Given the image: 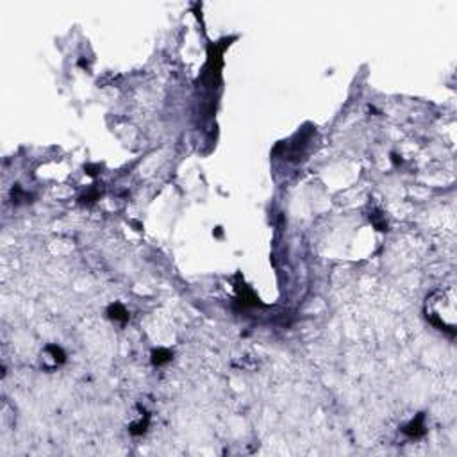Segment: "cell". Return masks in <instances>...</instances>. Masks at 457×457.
I'll return each instance as SVG.
<instances>
[{"label":"cell","instance_id":"obj_1","mask_svg":"<svg viewBox=\"0 0 457 457\" xmlns=\"http://www.w3.org/2000/svg\"><path fill=\"white\" fill-rule=\"evenodd\" d=\"M230 45V40H225L222 42V45L215 43V45L209 46L207 50V64L206 70H204V75H202V83L206 84L207 88H216V84L220 83V73H222V66H224V50Z\"/></svg>","mask_w":457,"mask_h":457},{"label":"cell","instance_id":"obj_9","mask_svg":"<svg viewBox=\"0 0 457 457\" xmlns=\"http://www.w3.org/2000/svg\"><path fill=\"white\" fill-rule=\"evenodd\" d=\"M370 220H371V224H373V227L377 228V230H380V232L388 230V222H386V218L380 215V213H373V215H370Z\"/></svg>","mask_w":457,"mask_h":457},{"label":"cell","instance_id":"obj_11","mask_svg":"<svg viewBox=\"0 0 457 457\" xmlns=\"http://www.w3.org/2000/svg\"><path fill=\"white\" fill-rule=\"evenodd\" d=\"M84 170H86L88 175H91V177H95L98 172H100V165H86L84 166Z\"/></svg>","mask_w":457,"mask_h":457},{"label":"cell","instance_id":"obj_2","mask_svg":"<svg viewBox=\"0 0 457 457\" xmlns=\"http://www.w3.org/2000/svg\"><path fill=\"white\" fill-rule=\"evenodd\" d=\"M238 280H239V277H238ZM236 289H238V298H236V306H238V309L245 311V309H250V307L261 306L259 298L254 295V291H252L245 282L239 280L238 286H236Z\"/></svg>","mask_w":457,"mask_h":457},{"label":"cell","instance_id":"obj_7","mask_svg":"<svg viewBox=\"0 0 457 457\" xmlns=\"http://www.w3.org/2000/svg\"><path fill=\"white\" fill-rule=\"evenodd\" d=\"M172 357H174V354L170 352L168 348H157V350L152 352V365L163 366V365H166V363L172 361Z\"/></svg>","mask_w":457,"mask_h":457},{"label":"cell","instance_id":"obj_5","mask_svg":"<svg viewBox=\"0 0 457 457\" xmlns=\"http://www.w3.org/2000/svg\"><path fill=\"white\" fill-rule=\"evenodd\" d=\"M148 423H150V414H148V412H143V416L139 420L129 425V432L133 436H143L146 432V429H148Z\"/></svg>","mask_w":457,"mask_h":457},{"label":"cell","instance_id":"obj_10","mask_svg":"<svg viewBox=\"0 0 457 457\" xmlns=\"http://www.w3.org/2000/svg\"><path fill=\"white\" fill-rule=\"evenodd\" d=\"M98 198H100V191H98L96 187H93V189H90L84 197H81V204H93V202H96Z\"/></svg>","mask_w":457,"mask_h":457},{"label":"cell","instance_id":"obj_12","mask_svg":"<svg viewBox=\"0 0 457 457\" xmlns=\"http://www.w3.org/2000/svg\"><path fill=\"white\" fill-rule=\"evenodd\" d=\"M215 236H216V238H222V227H216V230H215Z\"/></svg>","mask_w":457,"mask_h":457},{"label":"cell","instance_id":"obj_8","mask_svg":"<svg viewBox=\"0 0 457 457\" xmlns=\"http://www.w3.org/2000/svg\"><path fill=\"white\" fill-rule=\"evenodd\" d=\"M29 193L23 189L20 184H14L13 186V189H11V200H13V204L14 206H18V204H22V202H25V200H29Z\"/></svg>","mask_w":457,"mask_h":457},{"label":"cell","instance_id":"obj_6","mask_svg":"<svg viewBox=\"0 0 457 457\" xmlns=\"http://www.w3.org/2000/svg\"><path fill=\"white\" fill-rule=\"evenodd\" d=\"M45 356L50 357L55 366L63 365V363L66 361V354H64L63 348L57 347V345H48V347L45 348Z\"/></svg>","mask_w":457,"mask_h":457},{"label":"cell","instance_id":"obj_4","mask_svg":"<svg viewBox=\"0 0 457 457\" xmlns=\"http://www.w3.org/2000/svg\"><path fill=\"white\" fill-rule=\"evenodd\" d=\"M107 316H109V320L125 323V321L129 320V311L120 304V302H116V304H111V306L107 307Z\"/></svg>","mask_w":457,"mask_h":457},{"label":"cell","instance_id":"obj_3","mask_svg":"<svg viewBox=\"0 0 457 457\" xmlns=\"http://www.w3.org/2000/svg\"><path fill=\"white\" fill-rule=\"evenodd\" d=\"M402 432L407 436V438H411V439L421 438V436L425 434V414H423V412H420V414L416 416L414 420L409 421V423L404 427Z\"/></svg>","mask_w":457,"mask_h":457}]
</instances>
